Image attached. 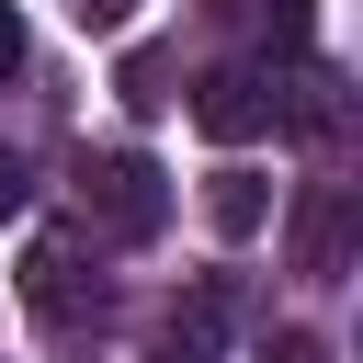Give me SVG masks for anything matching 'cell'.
<instances>
[{"mask_svg":"<svg viewBox=\"0 0 363 363\" xmlns=\"http://www.w3.org/2000/svg\"><path fill=\"white\" fill-rule=\"evenodd\" d=\"M159 216H170V182L136 159V147H91L79 159V227H102V238H159Z\"/></svg>","mask_w":363,"mask_h":363,"instance_id":"cell-1","label":"cell"},{"mask_svg":"<svg viewBox=\"0 0 363 363\" xmlns=\"http://www.w3.org/2000/svg\"><path fill=\"white\" fill-rule=\"evenodd\" d=\"M193 125H204L216 147H250V136L272 125V79H261V68H216V79H193Z\"/></svg>","mask_w":363,"mask_h":363,"instance_id":"cell-2","label":"cell"},{"mask_svg":"<svg viewBox=\"0 0 363 363\" xmlns=\"http://www.w3.org/2000/svg\"><path fill=\"white\" fill-rule=\"evenodd\" d=\"M295 272L306 284H340L352 272V193L340 182H306V204H295Z\"/></svg>","mask_w":363,"mask_h":363,"instance_id":"cell-3","label":"cell"},{"mask_svg":"<svg viewBox=\"0 0 363 363\" xmlns=\"http://www.w3.org/2000/svg\"><path fill=\"white\" fill-rule=\"evenodd\" d=\"M23 306H34L45 329H68V318H79V238H45V250L23 261Z\"/></svg>","mask_w":363,"mask_h":363,"instance_id":"cell-4","label":"cell"},{"mask_svg":"<svg viewBox=\"0 0 363 363\" xmlns=\"http://www.w3.org/2000/svg\"><path fill=\"white\" fill-rule=\"evenodd\" d=\"M204 216H216V238H261V216H272V193H261V170H216V193H204Z\"/></svg>","mask_w":363,"mask_h":363,"instance_id":"cell-5","label":"cell"},{"mask_svg":"<svg viewBox=\"0 0 363 363\" xmlns=\"http://www.w3.org/2000/svg\"><path fill=\"white\" fill-rule=\"evenodd\" d=\"M113 91H125V113H159V102H170V57H159V45H136Z\"/></svg>","mask_w":363,"mask_h":363,"instance_id":"cell-6","label":"cell"},{"mask_svg":"<svg viewBox=\"0 0 363 363\" xmlns=\"http://www.w3.org/2000/svg\"><path fill=\"white\" fill-rule=\"evenodd\" d=\"M147 363H216V295H204V306H193V329H170Z\"/></svg>","mask_w":363,"mask_h":363,"instance_id":"cell-7","label":"cell"},{"mask_svg":"<svg viewBox=\"0 0 363 363\" xmlns=\"http://www.w3.org/2000/svg\"><path fill=\"white\" fill-rule=\"evenodd\" d=\"M23 204H34V170H23V147H0V227H11Z\"/></svg>","mask_w":363,"mask_h":363,"instance_id":"cell-8","label":"cell"},{"mask_svg":"<svg viewBox=\"0 0 363 363\" xmlns=\"http://www.w3.org/2000/svg\"><path fill=\"white\" fill-rule=\"evenodd\" d=\"M250 363H329V340H306V329H284V340H261Z\"/></svg>","mask_w":363,"mask_h":363,"instance_id":"cell-9","label":"cell"},{"mask_svg":"<svg viewBox=\"0 0 363 363\" xmlns=\"http://www.w3.org/2000/svg\"><path fill=\"white\" fill-rule=\"evenodd\" d=\"M125 11H136V0H68V23H79V34H113Z\"/></svg>","mask_w":363,"mask_h":363,"instance_id":"cell-10","label":"cell"},{"mask_svg":"<svg viewBox=\"0 0 363 363\" xmlns=\"http://www.w3.org/2000/svg\"><path fill=\"white\" fill-rule=\"evenodd\" d=\"M23 68V23H11V0H0V79Z\"/></svg>","mask_w":363,"mask_h":363,"instance_id":"cell-11","label":"cell"}]
</instances>
